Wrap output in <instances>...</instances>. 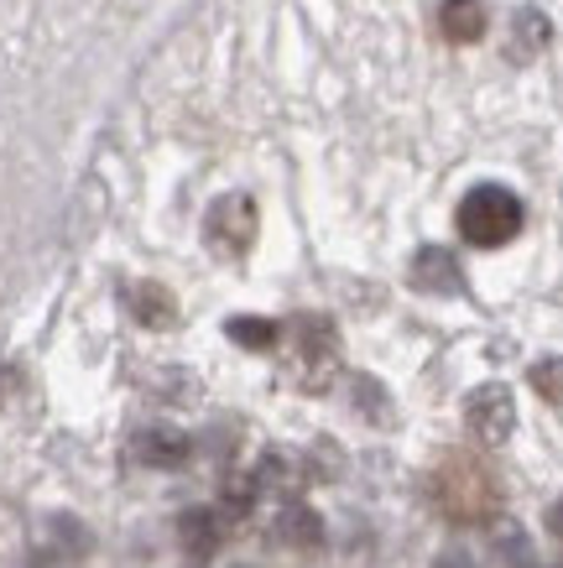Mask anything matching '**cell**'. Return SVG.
<instances>
[{"instance_id": "obj_1", "label": "cell", "mask_w": 563, "mask_h": 568, "mask_svg": "<svg viewBox=\"0 0 563 568\" xmlns=\"http://www.w3.org/2000/svg\"><path fill=\"white\" fill-rule=\"evenodd\" d=\"M527 220V209L516 199L512 189H501V183H480L475 193H464L460 204V235L480 251H495V245L516 241V230Z\"/></svg>"}, {"instance_id": "obj_2", "label": "cell", "mask_w": 563, "mask_h": 568, "mask_svg": "<svg viewBox=\"0 0 563 568\" xmlns=\"http://www.w3.org/2000/svg\"><path fill=\"white\" fill-rule=\"evenodd\" d=\"M491 506H495V485H491V475H485V469L449 465V480H444V511H449V517L470 521V517H485Z\"/></svg>"}, {"instance_id": "obj_3", "label": "cell", "mask_w": 563, "mask_h": 568, "mask_svg": "<svg viewBox=\"0 0 563 568\" xmlns=\"http://www.w3.org/2000/svg\"><path fill=\"white\" fill-rule=\"evenodd\" d=\"M464 423H470V433H475V438L501 444V438L512 433V396L501 392V386L475 392V396H470V407H464Z\"/></svg>"}, {"instance_id": "obj_4", "label": "cell", "mask_w": 563, "mask_h": 568, "mask_svg": "<svg viewBox=\"0 0 563 568\" xmlns=\"http://www.w3.org/2000/svg\"><path fill=\"white\" fill-rule=\"evenodd\" d=\"M224 527H230V521H224L220 511L199 506V511H183V517H178V542H183L193 558H209V552L224 542Z\"/></svg>"}, {"instance_id": "obj_5", "label": "cell", "mask_w": 563, "mask_h": 568, "mask_svg": "<svg viewBox=\"0 0 563 568\" xmlns=\"http://www.w3.org/2000/svg\"><path fill=\"white\" fill-rule=\"evenodd\" d=\"M439 32H444L449 42H460V48L480 42V37H485V0H444Z\"/></svg>"}, {"instance_id": "obj_6", "label": "cell", "mask_w": 563, "mask_h": 568, "mask_svg": "<svg viewBox=\"0 0 563 568\" xmlns=\"http://www.w3.org/2000/svg\"><path fill=\"white\" fill-rule=\"evenodd\" d=\"M137 459H141V465H162V469L183 465V459H188V438H183V433H172V428L141 433V438H137Z\"/></svg>"}, {"instance_id": "obj_7", "label": "cell", "mask_w": 563, "mask_h": 568, "mask_svg": "<svg viewBox=\"0 0 563 568\" xmlns=\"http://www.w3.org/2000/svg\"><path fill=\"white\" fill-rule=\"evenodd\" d=\"M418 287H428V293H460V266H454V256L423 251V256H418Z\"/></svg>"}, {"instance_id": "obj_8", "label": "cell", "mask_w": 563, "mask_h": 568, "mask_svg": "<svg viewBox=\"0 0 563 568\" xmlns=\"http://www.w3.org/2000/svg\"><path fill=\"white\" fill-rule=\"evenodd\" d=\"M532 386L547 396V402H563V361H543L532 365Z\"/></svg>"}, {"instance_id": "obj_9", "label": "cell", "mask_w": 563, "mask_h": 568, "mask_svg": "<svg viewBox=\"0 0 563 568\" xmlns=\"http://www.w3.org/2000/svg\"><path fill=\"white\" fill-rule=\"evenodd\" d=\"M282 537H288V542H313V537H319V521L308 517L303 506H292L288 521H282Z\"/></svg>"}, {"instance_id": "obj_10", "label": "cell", "mask_w": 563, "mask_h": 568, "mask_svg": "<svg viewBox=\"0 0 563 568\" xmlns=\"http://www.w3.org/2000/svg\"><path fill=\"white\" fill-rule=\"evenodd\" d=\"M230 334H235L240 345H251V349H261V345H272V339H277L272 324H251V318H235V324H230Z\"/></svg>"}, {"instance_id": "obj_11", "label": "cell", "mask_w": 563, "mask_h": 568, "mask_svg": "<svg viewBox=\"0 0 563 568\" xmlns=\"http://www.w3.org/2000/svg\"><path fill=\"white\" fill-rule=\"evenodd\" d=\"M547 521H553V537H563V500L553 506V517H547Z\"/></svg>"}, {"instance_id": "obj_12", "label": "cell", "mask_w": 563, "mask_h": 568, "mask_svg": "<svg viewBox=\"0 0 563 568\" xmlns=\"http://www.w3.org/2000/svg\"><path fill=\"white\" fill-rule=\"evenodd\" d=\"M439 568H470V564H464V558H444V564H439Z\"/></svg>"}]
</instances>
